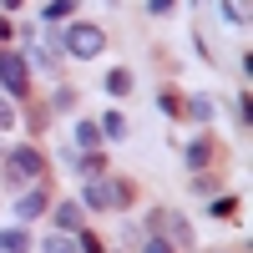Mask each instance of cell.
Masks as SVG:
<instances>
[{"label":"cell","mask_w":253,"mask_h":253,"mask_svg":"<svg viewBox=\"0 0 253 253\" xmlns=\"http://www.w3.org/2000/svg\"><path fill=\"white\" fill-rule=\"evenodd\" d=\"M61 51H71L76 61H91V56H101V46H107V31L101 26H91V20H71V31L56 41Z\"/></svg>","instance_id":"1"},{"label":"cell","mask_w":253,"mask_h":253,"mask_svg":"<svg viewBox=\"0 0 253 253\" xmlns=\"http://www.w3.org/2000/svg\"><path fill=\"white\" fill-rule=\"evenodd\" d=\"M81 203L96 208V213H117V208H126V187L112 182V177H86V187H81Z\"/></svg>","instance_id":"2"},{"label":"cell","mask_w":253,"mask_h":253,"mask_svg":"<svg viewBox=\"0 0 253 253\" xmlns=\"http://www.w3.org/2000/svg\"><path fill=\"white\" fill-rule=\"evenodd\" d=\"M0 86H5V96H31V61L20 51H0Z\"/></svg>","instance_id":"3"},{"label":"cell","mask_w":253,"mask_h":253,"mask_svg":"<svg viewBox=\"0 0 253 253\" xmlns=\"http://www.w3.org/2000/svg\"><path fill=\"white\" fill-rule=\"evenodd\" d=\"M41 167H46V157H41L36 147H15L10 162H5V177H10V182H36Z\"/></svg>","instance_id":"4"},{"label":"cell","mask_w":253,"mask_h":253,"mask_svg":"<svg viewBox=\"0 0 253 253\" xmlns=\"http://www.w3.org/2000/svg\"><path fill=\"white\" fill-rule=\"evenodd\" d=\"M41 213H46V193H41V187H26V193L15 198V218L20 223H36Z\"/></svg>","instance_id":"5"},{"label":"cell","mask_w":253,"mask_h":253,"mask_svg":"<svg viewBox=\"0 0 253 253\" xmlns=\"http://www.w3.org/2000/svg\"><path fill=\"white\" fill-rule=\"evenodd\" d=\"M51 218H56V233H76V228H81V208L76 203H56Z\"/></svg>","instance_id":"6"},{"label":"cell","mask_w":253,"mask_h":253,"mask_svg":"<svg viewBox=\"0 0 253 253\" xmlns=\"http://www.w3.org/2000/svg\"><path fill=\"white\" fill-rule=\"evenodd\" d=\"M66 167H76L81 177H101V172H107V157H101V152H81V157H71Z\"/></svg>","instance_id":"7"},{"label":"cell","mask_w":253,"mask_h":253,"mask_svg":"<svg viewBox=\"0 0 253 253\" xmlns=\"http://www.w3.org/2000/svg\"><path fill=\"white\" fill-rule=\"evenodd\" d=\"M101 86H107V96H126V91H132V71H126V66H112L107 76H101Z\"/></svg>","instance_id":"8"},{"label":"cell","mask_w":253,"mask_h":253,"mask_svg":"<svg viewBox=\"0 0 253 253\" xmlns=\"http://www.w3.org/2000/svg\"><path fill=\"white\" fill-rule=\"evenodd\" d=\"M208 162H213V142H208V137H193V142H187V167L198 172V167H208Z\"/></svg>","instance_id":"9"},{"label":"cell","mask_w":253,"mask_h":253,"mask_svg":"<svg viewBox=\"0 0 253 253\" xmlns=\"http://www.w3.org/2000/svg\"><path fill=\"white\" fill-rule=\"evenodd\" d=\"M0 253H31V233L26 228H5L0 233Z\"/></svg>","instance_id":"10"},{"label":"cell","mask_w":253,"mask_h":253,"mask_svg":"<svg viewBox=\"0 0 253 253\" xmlns=\"http://www.w3.org/2000/svg\"><path fill=\"white\" fill-rule=\"evenodd\" d=\"M162 223H167V233H172L167 243H177V248H187V243H193V228H187V218H177V213H167Z\"/></svg>","instance_id":"11"},{"label":"cell","mask_w":253,"mask_h":253,"mask_svg":"<svg viewBox=\"0 0 253 253\" xmlns=\"http://www.w3.org/2000/svg\"><path fill=\"white\" fill-rule=\"evenodd\" d=\"M41 253H81V248H76V233H51L41 243Z\"/></svg>","instance_id":"12"},{"label":"cell","mask_w":253,"mask_h":253,"mask_svg":"<svg viewBox=\"0 0 253 253\" xmlns=\"http://www.w3.org/2000/svg\"><path fill=\"white\" fill-rule=\"evenodd\" d=\"M96 142H101V126L96 122H81L76 126V147H81V152H96Z\"/></svg>","instance_id":"13"},{"label":"cell","mask_w":253,"mask_h":253,"mask_svg":"<svg viewBox=\"0 0 253 253\" xmlns=\"http://www.w3.org/2000/svg\"><path fill=\"white\" fill-rule=\"evenodd\" d=\"M101 137L122 142V137H126V117H122V112H107V117H101Z\"/></svg>","instance_id":"14"},{"label":"cell","mask_w":253,"mask_h":253,"mask_svg":"<svg viewBox=\"0 0 253 253\" xmlns=\"http://www.w3.org/2000/svg\"><path fill=\"white\" fill-rule=\"evenodd\" d=\"M187 117H193V122H208V117H213V101H208V96H193V101H187Z\"/></svg>","instance_id":"15"},{"label":"cell","mask_w":253,"mask_h":253,"mask_svg":"<svg viewBox=\"0 0 253 253\" xmlns=\"http://www.w3.org/2000/svg\"><path fill=\"white\" fill-rule=\"evenodd\" d=\"M76 10V0H51V5H46V20H66Z\"/></svg>","instance_id":"16"},{"label":"cell","mask_w":253,"mask_h":253,"mask_svg":"<svg viewBox=\"0 0 253 253\" xmlns=\"http://www.w3.org/2000/svg\"><path fill=\"white\" fill-rule=\"evenodd\" d=\"M137 253H172V243L152 233V238H142V248H137Z\"/></svg>","instance_id":"17"},{"label":"cell","mask_w":253,"mask_h":253,"mask_svg":"<svg viewBox=\"0 0 253 253\" xmlns=\"http://www.w3.org/2000/svg\"><path fill=\"white\" fill-rule=\"evenodd\" d=\"M233 213H238L233 198H213V218H233Z\"/></svg>","instance_id":"18"},{"label":"cell","mask_w":253,"mask_h":253,"mask_svg":"<svg viewBox=\"0 0 253 253\" xmlns=\"http://www.w3.org/2000/svg\"><path fill=\"white\" fill-rule=\"evenodd\" d=\"M5 126H15V107H10V101H0V132H5Z\"/></svg>","instance_id":"19"},{"label":"cell","mask_w":253,"mask_h":253,"mask_svg":"<svg viewBox=\"0 0 253 253\" xmlns=\"http://www.w3.org/2000/svg\"><path fill=\"white\" fill-rule=\"evenodd\" d=\"M223 15L233 20V26H243V5H233V0H223Z\"/></svg>","instance_id":"20"},{"label":"cell","mask_w":253,"mask_h":253,"mask_svg":"<svg viewBox=\"0 0 253 253\" xmlns=\"http://www.w3.org/2000/svg\"><path fill=\"white\" fill-rule=\"evenodd\" d=\"M172 5H177V0H147V10H152V15H167Z\"/></svg>","instance_id":"21"},{"label":"cell","mask_w":253,"mask_h":253,"mask_svg":"<svg viewBox=\"0 0 253 253\" xmlns=\"http://www.w3.org/2000/svg\"><path fill=\"white\" fill-rule=\"evenodd\" d=\"M0 5H5V10H20V5H26V0H0Z\"/></svg>","instance_id":"22"}]
</instances>
